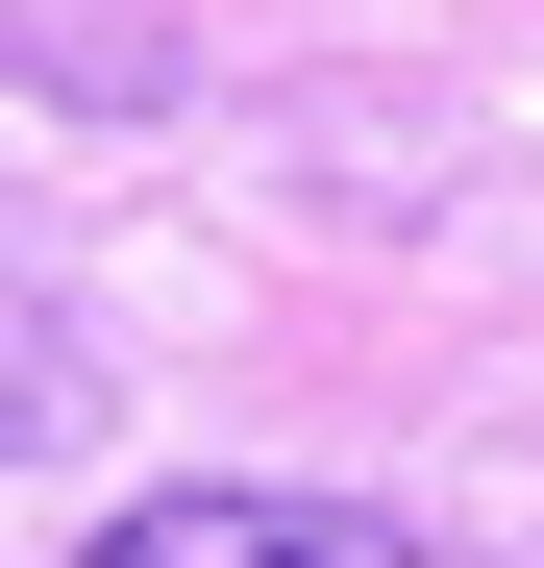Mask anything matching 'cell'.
I'll use <instances>...</instances> for the list:
<instances>
[{
    "label": "cell",
    "mask_w": 544,
    "mask_h": 568,
    "mask_svg": "<svg viewBox=\"0 0 544 568\" xmlns=\"http://www.w3.org/2000/svg\"><path fill=\"white\" fill-rule=\"evenodd\" d=\"M74 568H421V544L346 519V495H124Z\"/></svg>",
    "instance_id": "cell-1"
},
{
    "label": "cell",
    "mask_w": 544,
    "mask_h": 568,
    "mask_svg": "<svg viewBox=\"0 0 544 568\" xmlns=\"http://www.w3.org/2000/svg\"><path fill=\"white\" fill-rule=\"evenodd\" d=\"M0 74H50V100L149 124V100H173V26H149V0H0Z\"/></svg>",
    "instance_id": "cell-2"
},
{
    "label": "cell",
    "mask_w": 544,
    "mask_h": 568,
    "mask_svg": "<svg viewBox=\"0 0 544 568\" xmlns=\"http://www.w3.org/2000/svg\"><path fill=\"white\" fill-rule=\"evenodd\" d=\"M74 420H100V346H74V322L26 297V272H0V469H50Z\"/></svg>",
    "instance_id": "cell-3"
}]
</instances>
